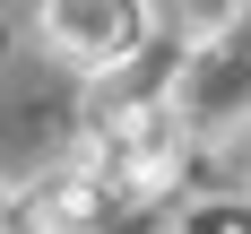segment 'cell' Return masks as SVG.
<instances>
[{"instance_id": "obj_1", "label": "cell", "mask_w": 251, "mask_h": 234, "mask_svg": "<svg viewBox=\"0 0 251 234\" xmlns=\"http://www.w3.org/2000/svg\"><path fill=\"white\" fill-rule=\"evenodd\" d=\"M35 26H44V44L70 70L104 78V70H122L130 52L148 44V0H44Z\"/></svg>"}, {"instance_id": "obj_2", "label": "cell", "mask_w": 251, "mask_h": 234, "mask_svg": "<svg viewBox=\"0 0 251 234\" xmlns=\"http://www.w3.org/2000/svg\"><path fill=\"white\" fill-rule=\"evenodd\" d=\"M174 174H182V122L165 104H130L96 148V182L113 191H165Z\"/></svg>"}, {"instance_id": "obj_3", "label": "cell", "mask_w": 251, "mask_h": 234, "mask_svg": "<svg viewBox=\"0 0 251 234\" xmlns=\"http://www.w3.org/2000/svg\"><path fill=\"white\" fill-rule=\"evenodd\" d=\"M96 217V174H52L44 191V234H78Z\"/></svg>"}]
</instances>
